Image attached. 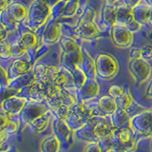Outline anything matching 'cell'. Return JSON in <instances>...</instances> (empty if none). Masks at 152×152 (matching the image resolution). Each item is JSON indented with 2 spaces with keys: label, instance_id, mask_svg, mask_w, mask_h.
I'll list each match as a JSON object with an SVG mask.
<instances>
[{
  "label": "cell",
  "instance_id": "7a4b0ae2",
  "mask_svg": "<svg viewBox=\"0 0 152 152\" xmlns=\"http://www.w3.org/2000/svg\"><path fill=\"white\" fill-rule=\"evenodd\" d=\"M50 12V8L46 0H36L28 10V23L32 27L39 28L46 22Z\"/></svg>",
  "mask_w": 152,
  "mask_h": 152
},
{
  "label": "cell",
  "instance_id": "ba28073f",
  "mask_svg": "<svg viewBox=\"0 0 152 152\" xmlns=\"http://www.w3.org/2000/svg\"><path fill=\"white\" fill-rule=\"evenodd\" d=\"M31 63L24 59H17L13 62L10 69V73H11L12 78L18 77L24 73H26L27 71L31 69Z\"/></svg>",
  "mask_w": 152,
  "mask_h": 152
},
{
  "label": "cell",
  "instance_id": "9a60e30c",
  "mask_svg": "<svg viewBox=\"0 0 152 152\" xmlns=\"http://www.w3.org/2000/svg\"><path fill=\"white\" fill-rule=\"evenodd\" d=\"M140 50H141V56L142 59H145L146 61L152 59V45L146 44Z\"/></svg>",
  "mask_w": 152,
  "mask_h": 152
},
{
  "label": "cell",
  "instance_id": "603a6c76",
  "mask_svg": "<svg viewBox=\"0 0 152 152\" xmlns=\"http://www.w3.org/2000/svg\"><path fill=\"white\" fill-rule=\"evenodd\" d=\"M148 22L150 24V26L152 27V8H150V12H149V16H148Z\"/></svg>",
  "mask_w": 152,
  "mask_h": 152
},
{
  "label": "cell",
  "instance_id": "ffe728a7",
  "mask_svg": "<svg viewBox=\"0 0 152 152\" xmlns=\"http://www.w3.org/2000/svg\"><path fill=\"white\" fill-rule=\"evenodd\" d=\"M140 0H125V3H126V7H129L131 9H134L137 7V5L139 4Z\"/></svg>",
  "mask_w": 152,
  "mask_h": 152
},
{
  "label": "cell",
  "instance_id": "ac0fdd59",
  "mask_svg": "<svg viewBox=\"0 0 152 152\" xmlns=\"http://www.w3.org/2000/svg\"><path fill=\"white\" fill-rule=\"evenodd\" d=\"M108 93L114 99H115V98H120L121 96H123L124 90H123V88L119 87V86H112V87L109 88Z\"/></svg>",
  "mask_w": 152,
  "mask_h": 152
},
{
  "label": "cell",
  "instance_id": "cb8c5ba5",
  "mask_svg": "<svg viewBox=\"0 0 152 152\" xmlns=\"http://www.w3.org/2000/svg\"><path fill=\"white\" fill-rule=\"evenodd\" d=\"M146 1H147V3L150 5V6H152V0H146Z\"/></svg>",
  "mask_w": 152,
  "mask_h": 152
},
{
  "label": "cell",
  "instance_id": "5b68a950",
  "mask_svg": "<svg viewBox=\"0 0 152 152\" xmlns=\"http://www.w3.org/2000/svg\"><path fill=\"white\" fill-rule=\"evenodd\" d=\"M111 38L116 47L126 49L132 44L133 32L126 26L115 24L111 28Z\"/></svg>",
  "mask_w": 152,
  "mask_h": 152
},
{
  "label": "cell",
  "instance_id": "8fae6325",
  "mask_svg": "<svg viewBox=\"0 0 152 152\" xmlns=\"http://www.w3.org/2000/svg\"><path fill=\"white\" fill-rule=\"evenodd\" d=\"M149 12L150 8L141 6V7H136L133 9V14H134V19L139 22L140 24L142 23H146L148 21V16H149Z\"/></svg>",
  "mask_w": 152,
  "mask_h": 152
},
{
  "label": "cell",
  "instance_id": "44dd1931",
  "mask_svg": "<svg viewBox=\"0 0 152 152\" xmlns=\"http://www.w3.org/2000/svg\"><path fill=\"white\" fill-rule=\"evenodd\" d=\"M146 94H147V96H149V97H152V80H151V82L149 83L148 87H147Z\"/></svg>",
  "mask_w": 152,
  "mask_h": 152
},
{
  "label": "cell",
  "instance_id": "7402d4cb",
  "mask_svg": "<svg viewBox=\"0 0 152 152\" xmlns=\"http://www.w3.org/2000/svg\"><path fill=\"white\" fill-rule=\"evenodd\" d=\"M8 7L9 6V2L8 0H1V10L3 11V10H5V7Z\"/></svg>",
  "mask_w": 152,
  "mask_h": 152
},
{
  "label": "cell",
  "instance_id": "d4e9b609",
  "mask_svg": "<svg viewBox=\"0 0 152 152\" xmlns=\"http://www.w3.org/2000/svg\"><path fill=\"white\" fill-rule=\"evenodd\" d=\"M107 1H108L109 3H112V2H114V1H115V0H107Z\"/></svg>",
  "mask_w": 152,
  "mask_h": 152
},
{
  "label": "cell",
  "instance_id": "9c48e42d",
  "mask_svg": "<svg viewBox=\"0 0 152 152\" xmlns=\"http://www.w3.org/2000/svg\"><path fill=\"white\" fill-rule=\"evenodd\" d=\"M60 37V26L55 22L50 23L44 31V42L47 44H52L58 41Z\"/></svg>",
  "mask_w": 152,
  "mask_h": 152
},
{
  "label": "cell",
  "instance_id": "277c9868",
  "mask_svg": "<svg viewBox=\"0 0 152 152\" xmlns=\"http://www.w3.org/2000/svg\"><path fill=\"white\" fill-rule=\"evenodd\" d=\"M131 75L138 83H144L150 76L151 68L147 61L142 58H131L128 64Z\"/></svg>",
  "mask_w": 152,
  "mask_h": 152
},
{
  "label": "cell",
  "instance_id": "7c38bea8",
  "mask_svg": "<svg viewBox=\"0 0 152 152\" xmlns=\"http://www.w3.org/2000/svg\"><path fill=\"white\" fill-rule=\"evenodd\" d=\"M115 11L116 8L111 5H107L103 9L102 17L103 20L110 26L115 25Z\"/></svg>",
  "mask_w": 152,
  "mask_h": 152
},
{
  "label": "cell",
  "instance_id": "d6986e66",
  "mask_svg": "<svg viewBox=\"0 0 152 152\" xmlns=\"http://www.w3.org/2000/svg\"><path fill=\"white\" fill-rule=\"evenodd\" d=\"M118 136H119V141H120L121 142H123L124 145H126V142H130L131 135H130L129 130H127V129H122L120 132L118 133Z\"/></svg>",
  "mask_w": 152,
  "mask_h": 152
},
{
  "label": "cell",
  "instance_id": "6da1fadb",
  "mask_svg": "<svg viewBox=\"0 0 152 152\" xmlns=\"http://www.w3.org/2000/svg\"><path fill=\"white\" fill-rule=\"evenodd\" d=\"M95 12L92 8H87L80 19L78 26L75 28V32L80 38L84 40H92L96 38L100 31L94 23Z\"/></svg>",
  "mask_w": 152,
  "mask_h": 152
},
{
  "label": "cell",
  "instance_id": "52a82bcc",
  "mask_svg": "<svg viewBox=\"0 0 152 152\" xmlns=\"http://www.w3.org/2000/svg\"><path fill=\"white\" fill-rule=\"evenodd\" d=\"M10 15H11L14 21L20 22L28 17V10L23 4L18 2H12L8 6L7 11Z\"/></svg>",
  "mask_w": 152,
  "mask_h": 152
},
{
  "label": "cell",
  "instance_id": "30bf717a",
  "mask_svg": "<svg viewBox=\"0 0 152 152\" xmlns=\"http://www.w3.org/2000/svg\"><path fill=\"white\" fill-rule=\"evenodd\" d=\"M18 41L21 43V45L26 50L32 49V48H35L37 45V36L33 31H26L21 33L20 39Z\"/></svg>",
  "mask_w": 152,
  "mask_h": 152
},
{
  "label": "cell",
  "instance_id": "2e32d148",
  "mask_svg": "<svg viewBox=\"0 0 152 152\" xmlns=\"http://www.w3.org/2000/svg\"><path fill=\"white\" fill-rule=\"evenodd\" d=\"M1 56L3 58H10L12 57V50H11V44L5 40L1 41Z\"/></svg>",
  "mask_w": 152,
  "mask_h": 152
},
{
  "label": "cell",
  "instance_id": "e0dca14e",
  "mask_svg": "<svg viewBox=\"0 0 152 152\" xmlns=\"http://www.w3.org/2000/svg\"><path fill=\"white\" fill-rule=\"evenodd\" d=\"M120 107L123 108H126L127 107L130 106V103L132 102V99L130 96V93L129 92H126L123 94V96L120 97Z\"/></svg>",
  "mask_w": 152,
  "mask_h": 152
},
{
  "label": "cell",
  "instance_id": "4fadbf2b",
  "mask_svg": "<svg viewBox=\"0 0 152 152\" xmlns=\"http://www.w3.org/2000/svg\"><path fill=\"white\" fill-rule=\"evenodd\" d=\"M61 48L65 53H71V52L77 50L80 47L71 37H64L61 40Z\"/></svg>",
  "mask_w": 152,
  "mask_h": 152
},
{
  "label": "cell",
  "instance_id": "3957f363",
  "mask_svg": "<svg viewBox=\"0 0 152 152\" xmlns=\"http://www.w3.org/2000/svg\"><path fill=\"white\" fill-rule=\"evenodd\" d=\"M96 72L104 79H110L118 71V63L116 59L110 54L101 53L99 54L96 61Z\"/></svg>",
  "mask_w": 152,
  "mask_h": 152
},
{
  "label": "cell",
  "instance_id": "5bb4252c",
  "mask_svg": "<svg viewBox=\"0 0 152 152\" xmlns=\"http://www.w3.org/2000/svg\"><path fill=\"white\" fill-rule=\"evenodd\" d=\"M99 106L106 112H113V111H115V109H116L115 100H113L110 97H103L100 100Z\"/></svg>",
  "mask_w": 152,
  "mask_h": 152
},
{
  "label": "cell",
  "instance_id": "8992f818",
  "mask_svg": "<svg viewBox=\"0 0 152 152\" xmlns=\"http://www.w3.org/2000/svg\"><path fill=\"white\" fill-rule=\"evenodd\" d=\"M133 10L129 7H117L115 11V24L123 26H127L132 21H134Z\"/></svg>",
  "mask_w": 152,
  "mask_h": 152
}]
</instances>
